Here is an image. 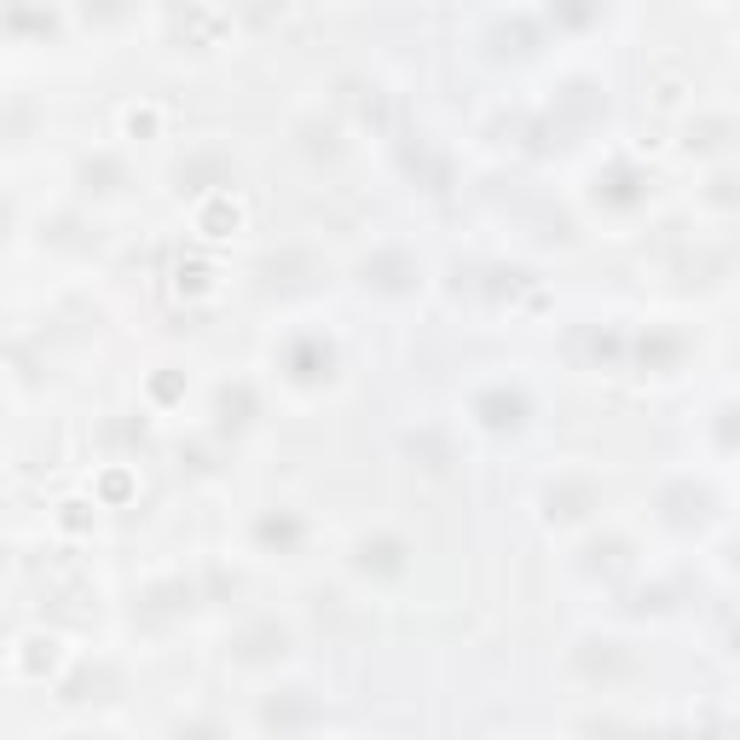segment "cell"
I'll use <instances>...</instances> for the list:
<instances>
[{
    "label": "cell",
    "mask_w": 740,
    "mask_h": 740,
    "mask_svg": "<svg viewBox=\"0 0 740 740\" xmlns=\"http://www.w3.org/2000/svg\"><path fill=\"white\" fill-rule=\"evenodd\" d=\"M284 654H290V630L278 625V619L249 625L238 643H232V659H238V666H272V659H284Z\"/></svg>",
    "instance_id": "obj_1"
},
{
    "label": "cell",
    "mask_w": 740,
    "mask_h": 740,
    "mask_svg": "<svg viewBox=\"0 0 740 740\" xmlns=\"http://www.w3.org/2000/svg\"><path fill=\"white\" fill-rule=\"evenodd\" d=\"M284 371H290V382H330V371H336V347H330L324 336H301V342H290L284 347Z\"/></svg>",
    "instance_id": "obj_2"
},
{
    "label": "cell",
    "mask_w": 740,
    "mask_h": 740,
    "mask_svg": "<svg viewBox=\"0 0 740 740\" xmlns=\"http://www.w3.org/2000/svg\"><path fill=\"white\" fill-rule=\"evenodd\" d=\"M353 567L371 573V579H399L411 567V550H405V539H394V532H382V539H365L353 550Z\"/></svg>",
    "instance_id": "obj_3"
},
{
    "label": "cell",
    "mask_w": 740,
    "mask_h": 740,
    "mask_svg": "<svg viewBox=\"0 0 740 740\" xmlns=\"http://www.w3.org/2000/svg\"><path fill=\"white\" fill-rule=\"evenodd\" d=\"M254 539H261V550L290 555V550H301V539H308V521H301L295 509H267V515L254 521Z\"/></svg>",
    "instance_id": "obj_4"
},
{
    "label": "cell",
    "mask_w": 740,
    "mask_h": 740,
    "mask_svg": "<svg viewBox=\"0 0 740 740\" xmlns=\"http://www.w3.org/2000/svg\"><path fill=\"white\" fill-rule=\"evenodd\" d=\"M643 197H648V180L636 168H607L596 180V202H607V209H636Z\"/></svg>",
    "instance_id": "obj_5"
},
{
    "label": "cell",
    "mask_w": 740,
    "mask_h": 740,
    "mask_svg": "<svg viewBox=\"0 0 740 740\" xmlns=\"http://www.w3.org/2000/svg\"><path fill=\"white\" fill-rule=\"evenodd\" d=\"M0 30L7 35H53L59 18L46 7H35V0H7V7H0Z\"/></svg>",
    "instance_id": "obj_6"
},
{
    "label": "cell",
    "mask_w": 740,
    "mask_h": 740,
    "mask_svg": "<svg viewBox=\"0 0 740 740\" xmlns=\"http://www.w3.org/2000/svg\"><path fill=\"white\" fill-rule=\"evenodd\" d=\"M475 417L487 423V428H521V417H527V399L521 394H509V388H492V394H480L475 399Z\"/></svg>",
    "instance_id": "obj_7"
},
{
    "label": "cell",
    "mask_w": 740,
    "mask_h": 740,
    "mask_svg": "<svg viewBox=\"0 0 740 740\" xmlns=\"http://www.w3.org/2000/svg\"><path fill=\"white\" fill-rule=\"evenodd\" d=\"M174 180H180V191H209V180H220V186L232 180V163H226L220 150H202V157L174 168Z\"/></svg>",
    "instance_id": "obj_8"
},
{
    "label": "cell",
    "mask_w": 740,
    "mask_h": 740,
    "mask_svg": "<svg viewBox=\"0 0 740 740\" xmlns=\"http://www.w3.org/2000/svg\"><path fill=\"white\" fill-rule=\"evenodd\" d=\"M359 284L365 290H405V284H411V261L388 249V254H376V261L359 267Z\"/></svg>",
    "instance_id": "obj_9"
},
{
    "label": "cell",
    "mask_w": 740,
    "mask_h": 740,
    "mask_svg": "<svg viewBox=\"0 0 740 740\" xmlns=\"http://www.w3.org/2000/svg\"><path fill=\"white\" fill-rule=\"evenodd\" d=\"M82 186H87L93 197H116V191L127 186V168H122L116 157H87V163H82Z\"/></svg>",
    "instance_id": "obj_10"
},
{
    "label": "cell",
    "mask_w": 740,
    "mask_h": 740,
    "mask_svg": "<svg viewBox=\"0 0 740 740\" xmlns=\"http://www.w3.org/2000/svg\"><path fill=\"white\" fill-rule=\"evenodd\" d=\"M215 417H220V428H249V417H254V394L243 388V382H238V388H220L215 394Z\"/></svg>",
    "instance_id": "obj_11"
},
{
    "label": "cell",
    "mask_w": 740,
    "mask_h": 740,
    "mask_svg": "<svg viewBox=\"0 0 740 740\" xmlns=\"http://www.w3.org/2000/svg\"><path fill=\"white\" fill-rule=\"evenodd\" d=\"M584 503H596V492L579 480H561V487H550V521H579Z\"/></svg>",
    "instance_id": "obj_12"
},
{
    "label": "cell",
    "mask_w": 740,
    "mask_h": 740,
    "mask_svg": "<svg viewBox=\"0 0 740 740\" xmlns=\"http://www.w3.org/2000/svg\"><path fill=\"white\" fill-rule=\"evenodd\" d=\"M625 666H630V659L619 654V643H584V654H579V671L584 677H614Z\"/></svg>",
    "instance_id": "obj_13"
},
{
    "label": "cell",
    "mask_w": 740,
    "mask_h": 740,
    "mask_svg": "<svg viewBox=\"0 0 740 740\" xmlns=\"http://www.w3.org/2000/svg\"><path fill=\"white\" fill-rule=\"evenodd\" d=\"M550 18H561L567 30H584V23H596V18H602V0H555Z\"/></svg>",
    "instance_id": "obj_14"
},
{
    "label": "cell",
    "mask_w": 740,
    "mask_h": 740,
    "mask_svg": "<svg viewBox=\"0 0 740 740\" xmlns=\"http://www.w3.org/2000/svg\"><path fill=\"white\" fill-rule=\"evenodd\" d=\"M134 7H139V0H87L82 12H87V23H122Z\"/></svg>",
    "instance_id": "obj_15"
},
{
    "label": "cell",
    "mask_w": 740,
    "mask_h": 740,
    "mask_svg": "<svg viewBox=\"0 0 740 740\" xmlns=\"http://www.w3.org/2000/svg\"><path fill=\"white\" fill-rule=\"evenodd\" d=\"M677 347H682L677 336H643V359L648 365H666V359H677Z\"/></svg>",
    "instance_id": "obj_16"
},
{
    "label": "cell",
    "mask_w": 740,
    "mask_h": 740,
    "mask_svg": "<svg viewBox=\"0 0 740 740\" xmlns=\"http://www.w3.org/2000/svg\"><path fill=\"white\" fill-rule=\"evenodd\" d=\"M723 134H729V122L723 116H711V122H700L695 134H688V145H700V150H711V145H723Z\"/></svg>",
    "instance_id": "obj_17"
},
{
    "label": "cell",
    "mask_w": 740,
    "mask_h": 740,
    "mask_svg": "<svg viewBox=\"0 0 740 740\" xmlns=\"http://www.w3.org/2000/svg\"><path fill=\"white\" fill-rule=\"evenodd\" d=\"M272 12H284V0H249V23H267Z\"/></svg>",
    "instance_id": "obj_18"
},
{
    "label": "cell",
    "mask_w": 740,
    "mask_h": 740,
    "mask_svg": "<svg viewBox=\"0 0 740 740\" xmlns=\"http://www.w3.org/2000/svg\"><path fill=\"white\" fill-rule=\"evenodd\" d=\"M734 180H729V174H718V180H711V202H734V191H729Z\"/></svg>",
    "instance_id": "obj_19"
}]
</instances>
